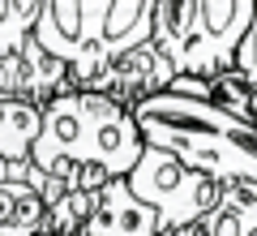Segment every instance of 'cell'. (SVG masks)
Masks as SVG:
<instances>
[{"mask_svg":"<svg viewBox=\"0 0 257 236\" xmlns=\"http://www.w3.org/2000/svg\"><path fill=\"white\" fill-rule=\"evenodd\" d=\"M146 150L133 108L94 86H69L43 103L35 159L43 172L64 176L69 189H99L111 176H128Z\"/></svg>","mask_w":257,"mask_h":236,"instance_id":"1","label":"cell"},{"mask_svg":"<svg viewBox=\"0 0 257 236\" xmlns=\"http://www.w3.org/2000/svg\"><path fill=\"white\" fill-rule=\"evenodd\" d=\"M146 146L180 154L189 168L214 181H257V129L223 112L214 99L184 91H155L133 103Z\"/></svg>","mask_w":257,"mask_h":236,"instance_id":"2","label":"cell"},{"mask_svg":"<svg viewBox=\"0 0 257 236\" xmlns=\"http://www.w3.org/2000/svg\"><path fill=\"white\" fill-rule=\"evenodd\" d=\"M155 0H43L35 39L69 64L73 86H90L116 56L150 39Z\"/></svg>","mask_w":257,"mask_h":236,"instance_id":"3","label":"cell"},{"mask_svg":"<svg viewBox=\"0 0 257 236\" xmlns=\"http://www.w3.org/2000/svg\"><path fill=\"white\" fill-rule=\"evenodd\" d=\"M253 13L257 0H155L150 39L167 52L176 73L214 77L236 69V47Z\"/></svg>","mask_w":257,"mask_h":236,"instance_id":"4","label":"cell"},{"mask_svg":"<svg viewBox=\"0 0 257 236\" xmlns=\"http://www.w3.org/2000/svg\"><path fill=\"white\" fill-rule=\"evenodd\" d=\"M128 185L142 202L159 210V232L172 227H189L223 198V181L197 172L180 159V154L163 150V146H146L142 159L128 172Z\"/></svg>","mask_w":257,"mask_h":236,"instance_id":"5","label":"cell"},{"mask_svg":"<svg viewBox=\"0 0 257 236\" xmlns=\"http://www.w3.org/2000/svg\"><path fill=\"white\" fill-rule=\"evenodd\" d=\"M172 77H176V69H172V60H167V52L155 43V39H146V43L128 47L124 56H116V60H111L90 86L133 108V103L146 99V95L167 91V86H172Z\"/></svg>","mask_w":257,"mask_h":236,"instance_id":"6","label":"cell"},{"mask_svg":"<svg viewBox=\"0 0 257 236\" xmlns=\"http://www.w3.org/2000/svg\"><path fill=\"white\" fill-rule=\"evenodd\" d=\"M159 210L142 202L128 185V176H111L94 189V206L77 236H155Z\"/></svg>","mask_w":257,"mask_h":236,"instance_id":"7","label":"cell"},{"mask_svg":"<svg viewBox=\"0 0 257 236\" xmlns=\"http://www.w3.org/2000/svg\"><path fill=\"white\" fill-rule=\"evenodd\" d=\"M73 86V73L69 64L56 60L47 47H39V39L30 35L26 47L0 56V99L5 95H18V99H35V103H47L52 95L69 91Z\"/></svg>","mask_w":257,"mask_h":236,"instance_id":"8","label":"cell"},{"mask_svg":"<svg viewBox=\"0 0 257 236\" xmlns=\"http://www.w3.org/2000/svg\"><path fill=\"white\" fill-rule=\"evenodd\" d=\"M43 223H47V198L30 176L0 181V236H39Z\"/></svg>","mask_w":257,"mask_h":236,"instance_id":"9","label":"cell"},{"mask_svg":"<svg viewBox=\"0 0 257 236\" xmlns=\"http://www.w3.org/2000/svg\"><path fill=\"white\" fill-rule=\"evenodd\" d=\"M39 129H43V103L18 99V95L0 99V154L5 159H13V164L30 159Z\"/></svg>","mask_w":257,"mask_h":236,"instance_id":"10","label":"cell"},{"mask_svg":"<svg viewBox=\"0 0 257 236\" xmlns=\"http://www.w3.org/2000/svg\"><path fill=\"white\" fill-rule=\"evenodd\" d=\"M43 13V0H0V56L30 43Z\"/></svg>","mask_w":257,"mask_h":236,"instance_id":"11","label":"cell"},{"mask_svg":"<svg viewBox=\"0 0 257 236\" xmlns=\"http://www.w3.org/2000/svg\"><path fill=\"white\" fill-rule=\"evenodd\" d=\"M236 69L244 73V77H253V82H257V13H253L244 39H240V47H236Z\"/></svg>","mask_w":257,"mask_h":236,"instance_id":"12","label":"cell"},{"mask_svg":"<svg viewBox=\"0 0 257 236\" xmlns=\"http://www.w3.org/2000/svg\"><path fill=\"white\" fill-rule=\"evenodd\" d=\"M244 236H257V193L248 198V215H244Z\"/></svg>","mask_w":257,"mask_h":236,"instance_id":"13","label":"cell"},{"mask_svg":"<svg viewBox=\"0 0 257 236\" xmlns=\"http://www.w3.org/2000/svg\"><path fill=\"white\" fill-rule=\"evenodd\" d=\"M155 236H193V223L189 227H172V232H155Z\"/></svg>","mask_w":257,"mask_h":236,"instance_id":"14","label":"cell"},{"mask_svg":"<svg viewBox=\"0 0 257 236\" xmlns=\"http://www.w3.org/2000/svg\"><path fill=\"white\" fill-rule=\"evenodd\" d=\"M244 185H248V193H257V181H244Z\"/></svg>","mask_w":257,"mask_h":236,"instance_id":"15","label":"cell"}]
</instances>
